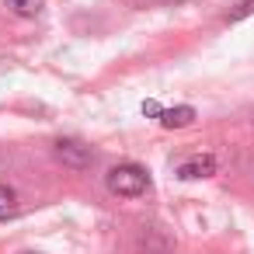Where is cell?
Segmentation results:
<instances>
[{"label":"cell","instance_id":"277c9868","mask_svg":"<svg viewBox=\"0 0 254 254\" xmlns=\"http://www.w3.org/2000/svg\"><path fill=\"white\" fill-rule=\"evenodd\" d=\"M157 122H160L164 129H185V126H191V122H195V108H191V105L160 108V112H157Z\"/></svg>","mask_w":254,"mask_h":254},{"label":"cell","instance_id":"8992f818","mask_svg":"<svg viewBox=\"0 0 254 254\" xmlns=\"http://www.w3.org/2000/svg\"><path fill=\"white\" fill-rule=\"evenodd\" d=\"M14 212H18V195H14V188L0 185V219H11Z\"/></svg>","mask_w":254,"mask_h":254},{"label":"cell","instance_id":"7a4b0ae2","mask_svg":"<svg viewBox=\"0 0 254 254\" xmlns=\"http://www.w3.org/2000/svg\"><path fill=\"white\" fill-rule=\"evenodd\" d=\"M56 157L66 164V167H73V171H84V167H91V146H84L80 139H60L56 143Z\"/></svg>","mask_w":254,"mask_h":254},{"label":"cell","instance_id":"5b68a950","mask_svg":"<svg viewBox=\"0 0 254 254\" xmlns=\"http://www.w3.org/2000/svg\"><path fill=\"white\" fill-rule=\"evenodd\" d=\"M7 7L18 18H35V14H42V0H7Z\"/></svg>","mask_w":254,"mask_h":254},{"label":"cell","instance_id":"52a82bcc","mask_svg":"<svg viewBox=\"0 0 254 254\" xmlns=\"http://www.w3.org/2000/svg\"><path fill=\"white\" fill-rule=\"evenodd\" d=\"M247 14H254V0H240V4L226 14V21H240V18H247Z\"/></svg>","mask_w":254,"mask_h":254},{"label":"cell","instance_id":"ba28073f","mask_svg":"<svg viewBox=\"0 0 254 254\" xmlns=\"http://www.w3.org/2000/svg\"><path fill=\"white\" fill-rule=\"evenodd\" d=\"M157 112H160V105H157V101H143V115L157 119Z\"/></svg>","mask_w":254,"mask_h":254},{"label":"cell","instance_id":"6da1fadb","mask_svg":"<svg viewBox=\"0 0 254 254\" xmlns=\"http://www.w3.org/2000/svg\"><path fill=\"white\" fill-rule=\"evenodd\" d=\"M105 185L112 195L119 198H136L150 188V174L139 167V164H115L108 174H105Z\"/></svg>","mask_w":254,"mask_h":254},{"label":"cell","instance_id":"3957f363","mask_svg":"<svg viewBox=\"0 0 254 254\" xmlns=\"http://www.w3.org/2000/svg\"><path fill=\"white\" fill-rule=\"evenodd\" d=\"M209 174H216V157L212 153H195V157L178 164V178L181 181H198V178H209Z\"/></svg>","mask_w":254,"mask_h":254}]
</instances>
